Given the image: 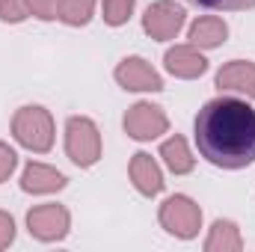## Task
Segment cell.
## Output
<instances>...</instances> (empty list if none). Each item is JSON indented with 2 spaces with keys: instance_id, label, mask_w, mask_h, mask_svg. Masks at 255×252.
<instances>
[{
  "instance_id": "obj_1",
  "label": "cell",
  "mask_w": 255,
  "mask_h": 252,
  "mask_svg": "<svg viewBox=\"0 0 255 252\" xmlns=\"http://www.w3.org/2000/svg\"><path fill=\"white\" fill-rule=\"evenodd\" d=\"M199 154L220 169H244L255 163V107L244 98H211L196 122Z\"/></svg>"
},
{
  "instance_id": "obj_2",
  "label": "cell",
  "mask_w": 255,
  "mask_h": 252,
  "mask_svg": "<svg viewBox=\"0 0 255 252\" xmlns=\"http://www.w3.org/2000/svg\"><path fill=\"white\" fill-rule=\"evenodd\" d=\"M12 136L18 139V145L45 154L54 148V116L39 104H24L12 116Z\"/></svg>"
},
{
  "instance_id": "obj_3",
  "label": "cell",
  "mask_w": 255,
  "mask_h": 252,
  "mask_svg": "<svg viewBox=\"0 0 255 252\" xmlns=\"http://www.w3.org/2000/svg\"><path fill=\"white\" fill-rule=\"evenodd\" d=\"M65 154L80 169H89L101 157V130L89 116H71L65 122Z\"/></svg>"
},
{
  "instance_id": "obj_4",
  "label": "cell",
  "mask_w": 255,
  "mask_h": 252,
  "mask_svg": "<svg viewBox=\"0 0 255 252\" xmlns=\"http://www.w3.org/2000/svg\"><path fill=\"white\" fill-rule=\"evenodd\" d=\"M157 220H160V226H163L172 238L190 241V238L199 235V229H202V208L193 202L190 196L175 193V196H169V199L160 205Z\"/></svg>"
},
{
  "instance_id": "obj_5",
  "label": "cell",
  "mask_w": 255,
  "mask_h": 252,
  "mask_svg": "<svg viewBox=\"0 0 255 252\" xmlns=\"http://www.w3.org/2000/svg\"><path fill=\"white\" fill-rule=\"evenodd\" d=\"M27 229L36 241H45V244L63 241L68 235V229H71V214H68L65 205H57V202L36 205L27 214Z\"/></svg>"
},
{
  "instance_id": "obj_6",
  "label": "cell",
  "mask_w": 255,
  "mask_h": 252,
  "mask_svg": "<svg viewBox=\"0 0 255 252\" xmlns=\"http://www.w3.org/2000/svg\"><path fill=\"white\" fill-rule=\"evenodd\" d=\"M184 21H187V12H184L181 3H175V0H157V3H151L145 9L142 30L151 39H157V42H169V39H175L181 33Z\"/></svg>"
},
{
  "instance_id": "obj_7",
  "label": "cell",
  "mask_w": 255,
  "mask_h": 252,
  "mask_svg": "<svg viewBox=\"0 0 255 252\" xmlns=\"http://www.w3.org/2000/svg\"><path fill=\"white\" fill-rule=\"evenodd\" d=\"M166 130H169V116L163 113V107H157L151 101H136L125 113V133L136 142L157 139Z\"/></svg>"
},
{
  "instance_id": "obj_8",
  "label": "cell",
  "mask_w": 255,
  "mask_h": 252,
  "mask_svg": "<svg viewBox=\"0 0 255 252\" xmlns=\"http://www.w3.org/2000/svg\"><path fill=\"white\" fill-rule=\"evenodd\" d=\"M116 83L128 92H160L163 89V77L145 63L142 57H125L113 71Z\"/></svg>"
},
{
  "instance_id": "obj_9",
  "label": "cell",
  "mask_w": 255,
  "mask_h": 252,
  "mask_svg": "<svg viewBox=\"0 0 255 252\" xmlns=\"http://www.w3.org/2000/svg\"><path fill=\"white\" fill-rule=\"evenodd\" d=\"M220 92H235L244 98H255V63L253 60H232L214 77Z\"/></svg>"
},
{
  "instance_id": "obj_10",
  "label": "cell",
  "mask_w": 255,
  "mask_h": 252,
  "mask_svg": "<svg viewBox=\"0 0 255 252\" xmlns=\"http://www.w3.org/2000/svg\"><path fill=\"white\" fill-rule=\"evenodd\" d=\"M163 65L172 77H181V80H196L208 71V60L202 57V51L196 45H175L166 51Z\"/></svg>"
},
{
  "instance_id": "obj_11",
  "label": "cell",
  "mask_w": 255,
  "mask_h": 252,
  "mask_svg": "<svg viewBox=\"0 0 255 252\" xmlns=\"http://www.w3.org/2000/svg\"><path fill=\"white\" fill-rule=\"evenodd\" d=\"M128 175L133 181V187L139 190L142 196H157L163 190V172L157 166V160L148 154V151H136L130 157V166H128Z\"/></svg>"
},
{
  "instance_id": "obj_12",
  "label": "cell",
  "mask_w": 255,
  "mask_h": 252,
  "mask_svg": "<svg viewBox=\"0 0 255 252\" xmlns=\"http://www.w3.org/2000/svg\"><path fill=\"white\" fill-rule=\"evenodd\" d=\"M68 184L60 169L48 166V163H27L21 172V190L33 193V196H45V193H60Z\"/></svg>"
},
{
  "instance_id": "obj_13",
  "label": "cell",
  "mask_w": 255,
  "mask_h": 252,
  "mask_svg": "<svg viewBox=\"0 0 255 252\" xmlns=\"http://www.w3.org/2000/svg\"><path fill=\"white\" fill-rule=\"evenodd\" d=\"M226 39H229V24H226L223 18L205 15V18H199V21L190 24V45H196L199 51L220 48Z\"/></svg>"
},
{
  "instance_id": "obj_14",
  "label": "cell",
  "mask_w": 255,
  "mask_h": 252,
  "mask_svg": "<svg viewBox=\"0 0 255 252\" xmlns=\"http://www.w3.org/2000/svg\"><path fill=\"white\" fill-rule=\"evenodd\" d=\"M160 157H163L166 169L175 172V175H187V172H193V166H196V157H193L190 148H187V139L178 136V133L169 136V139L160 145Z\"/></svg>"
},
{
  "instance_id": "obj_15",
  "label": "cell",
  "mask_w": 255,
  "mask_h": 252,
  "mask_svg": "<svg viewBox=\"0 0 255 252\" xmlns=\"http://www.w3.org/2000/svg\"><path fill=\"white\" fill-rule=\"evenodd\" d=\"M244 241H241V229L232 220H217L208 232L205 241V252H241Z\"/></svg>"
},
{
  "instance_id": "obj_16",
  "label": "cell",
  "mask_w": 255,
  "mask_h": 252,
  "mask_svg": "<svg viewBox=\"0 0 255 252\" xmlns=\"http://www.w3.org/2000/svg\"><path fill=\"white\" fill-rule=\"evenodd\" d=\"M92 12H95V0H60L57 18L68 27H86L92 21Z\"/></svg>"
},
{
  "instance_id": "obj_17",
  "label": "cell",
  "mask_w": 255,
  "mask_h": 252,
  "mask_svg": "<svg viewBox=\"0 0 255 252\" xmlns=\"http://www.w3.org/2000/svg\"><path fill=\"white\" fill-rule=\"evenodd\" d=\"M133 6H136V0H104V21L110 27H122L133 15Z\"/></svg>"
},
{
  "instance_id": "obj_18",
  "label": "cell",
  "mask_w": 255,
  "mask_h": 252,
  "mask_svg": "<svg viewBox=\"0 0 255 252\" xmlns=\"http://www.w3.org/2000/svg\"><path fill=\"white\" fill-rule=\"evenodd\" d=\"M30 15L27 0H0V21L6 24H21Z\"/></svg>"
},
{
  "instance_id": "obj_19",
  "label": "cell",
  "mask_w": 255,
  "mask_h": 252,
  "mask_svg": "<svg viewBox=\"0 0 255 252\" xmlns=\"http://www.w3.org/2000/svg\"><path fill=\"white\" fill-rule=\"evenodd\" d=\"M202 9H220V12H241V9H255V0H187Z\"/></svg>"
},
{
  "instance_id": "obj_20",
  "label": "cell",
  "mask_w": 255,
  "mask_h": 252,
  "mask_svg": "<svg viewBox=\"0 0 255 252\" xmlns=\"http://www.w3.org/2000/svg\"><path fill=\"white\" fill-rule=\"evenodd\" d=\"M27 6H30V15H36L42 21H54L57 9H60V0H27Z\"/></svg>"
},
{
  "instance_id": "obj_21",
  "label": "cell",
  "mask_w": 255,
  "mask_h": 252,
  "mask_svg": "<svg viewBox=\"0 0 255 252\" xmlns=\"http://www.w3.org/2000/svg\"><path fill=\"white\" fill-rule=\"evenodd\" d=\"M15 166H18V154H15V148H9V145L0 139V184L15 172Z\"/></svg>"
},
{
  "instance_id": "obj_22",
  "label": "cell",
  "mask_w": 255,
  "mask_h": 252,
  "mask_svg": "<svg viewBox=\"0 0 255 252\" xmlns=\"http://www.w3.org/2000/svg\"><path fill=\"white\" fill-rule=\"evenodd\" d=\"M12 241H15V220L6 211H0V250H6Z\"/></svg>"
}]
</instances>
